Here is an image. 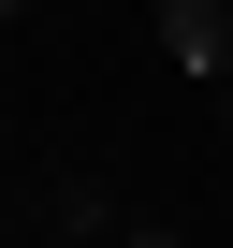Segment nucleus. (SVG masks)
<instances>
[{"label": "nucleus", "instance_id": "obj_1", "mask_svg": "<svg viewBox=\"0 0 233 248\" xmlns=\"http://www.w3.org/2000/svg\"><path fill=\"white\" fill-rule=\"evenodd\" d=\"M146 44H160L175 73H204V88H233V15H218V0H160V15H146Z\"/></svg>", "mask_w": 233, "mask_h": 248}, {"label": "nucleus", "instance_id": "obj_2", "mask_svg": "<svg viewBox=\"0 0 233 248\" xmlns=\"http://www.w3.org/2000/svg\"><path fill=\"white\" fill-rule=\"evenodd\" d=\"M58 248H102V175H58Z\"/></svg>", "mask_w": 233, "mask_h": 248}, {"label": "nucleus", "instance_id": "obj_3", "mask_svg": "<svg viewBox=\"0 0 233 248\" xmlns=\"http://www.w3.org/2000/svg\"><path fill=\"white\" fill-rule=\"evenodd\" d=\"M116 248H189V233H175V219H131V233H116Z\"/></svg>", "mask_w": 233, "mask_h": 248}, {"label": "nucleus", "instance_id": "obj_4", "mask_svg": "<svg viewBox=\"0 0 233 248\" xmlns=\"http://www.w3.org/2000/svg\"><path fill=\"white\" fill-rule=\"evenodd\" d=\"M0 161H15V117H0Z\"/></svg>", "mask_w": 233, "mask_h": 248}, {"label": "nucleus", "instance_id": "obj_5", "mask_svg": "<svg viewBox=\"0 0 233 248\" xmlns=\"http://www.w3.org/2000/svg\"><path fill=\"white\" fill-rule=\"evenodd\" d=\"M218 117H233V88H218Z\"/></svg>", "mask_w": 233, "mask_h": 248}]
</instances>
